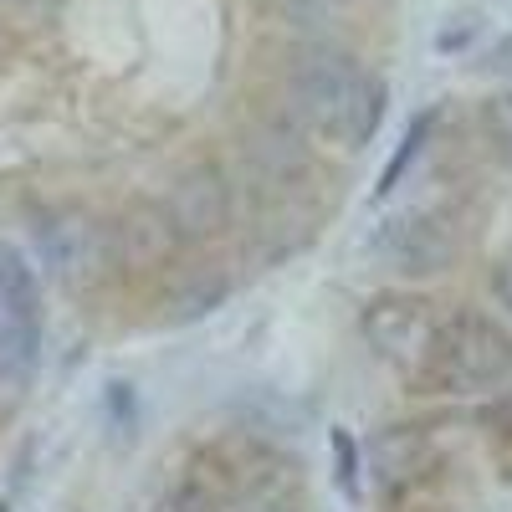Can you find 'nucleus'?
Returning a JSON list of instances; mask_svg holds the SVG:
<instances>
[{
    "label": "nucleus",
    "instance_id": "obj_8",
    "mask_svg": "<svg viewBox=\"0 0 512 512\" xmlns=\"http://www.w3.org/2000/svg\"><path fill=\"white\" fill-rule=\"evenodd\" d=\"M103 425H108L113 441H134V431H139V390L128 379L103 384Z\"/></svg>",
    "mask_w": 512,
    "mask_h": 512
},
{
    "label": "nucleus",
    "instance_id": "obj_9",
    "mask_svg": "<svg viewBox=\"0 0 512 512\" xmlns=\"http://www.w3.org/2000/svg\"><path fill=\"white\" fill-rule=\"evenodd\" d=\"M477 36H482V21H477L472 11H466V16H456V21H446V26L436 31V52H441V57H446V52L456 57V52L472 47Z\"/></svg>",
    "mask_w": 512,
    "mask_h": 512
},
{
    "label": "nucleus",
    "instance_id": "obj_4",
    "mask_svg": "<svg viewBox=\"0 0 512 512\" xmlns=\"http://www.w3.org/2000/svg\"><path fill=\"white\" fill-rule=\"evenodd\" d=\"M0 318L41 323V282L36 267L26 262V251L16 246H0Z\"/></svg>",
    "mask_w": 512,
    "mask_h": 512
},
{
    "label": "nucleus",
    "instance_id": "obj_1",
    "mask_svg": "<svg viewBox=\"0 0 512 512\" xmlns=\"http://www.w3.org/2000/svg\"><path fill=\"white\" fill-rule=\"evenodd\" d=\"M292 98H297V113H303L323 139L344 144V149H364L379 134L384 103H390L384 82L344 52L308 57L292 77Z\"/></svg>",
    "mask_w": 512,
    "mask_h": 512
},
{
    "label": "nucleus",
    "instance_id": "obj_6",
    "mask_svg": "<svg viewBox=\"0 0 512 512\" xmlns=\"http://www.w3.org/2000/svg\"><path fill=\"white\" fill-rule=\"evenodd\" d=\"M36 364H41V323L0 318V390L31 384Z\"/></svg>",
    "mask_w": 512,
    "mask_h": 512
},
{
    "label": "nucleus",
    "instance_id": "obj_7",
    "mask_svg": "<svg viewBox=\"0 0 512 512\" xmlns=\"http://www.w3.org/2000/svg\"><path fill=\"white\" fill-rule=\"evenodd\" d=\"M328 456H333V487L349 502H359V492H364V482H359L364 477V451H359L349 425H333L328 431Z\"/></svg>",
    "mask_w": 512,
    "mask_h": 512
},
{
    "label": "nucleus",
    "instance_id": "obj_10",
    "mask_svg": "<svg viewBox=\"0 0 512 512\" xmlns=\"http://www.w3.org/2000/svg\"><path fill=\"white\" fill-rule=\"evenodd\" d=\"M497 292H502V303H507V308H512V267H507V272H502V282H497Z\"/></svg>",
    "mask_w": 512,
    "mask_h": 512
},
{
    "label": "nucleus",
    "instance_id": "obj_3",
    "mask_svg": "<svg viewBox=\"0 0 512 512\" xmlns=\"http://www.w3.org/2000/svg\"><path fill=\"white\" fill-rule=\"evenodd\" d=\"M369 251H379L384 262H395L400 272H441L451 262V236L425 216H395V221L379 226Z\"/></svg>",
    "mask_w": 512,
    "mask_h": 512
},
{
    "label": "nucleus",
    "instance_id": "obj_5",
    "mask_svg": "<svg viewBox=\"0 0 512 512\" xmlns=\"http://www.w3.org/2000/svg\"><path fill=\"white\" fill-rule=\"evenodd\" d=\"M436 123H441V108H420L410 123H405V134H400V144H395V154L384 159V169H379V185H374V200H390L400 185H405V175L420 164V154H425V144L436 139Z\"/></svg>",
    "mask_w": 512,
    "mask_h": 512
},
{
    "label": "nucleus",
    "instance_id": "obj_2",
    "mask_svg": "<svg viewBox=\"0 0 512 512\" xmlns=\"http://www.w3.org/2000/svg\"><path fill=\"white\" fill-rule=\"evenodd\" d=\"M512 374V338L487 318H456L436 333L431 354H425V379L446 384V390H482Z\"/></svg>",
    "mask_w": 512,
    "mask_h": 512
}]
</instances>
